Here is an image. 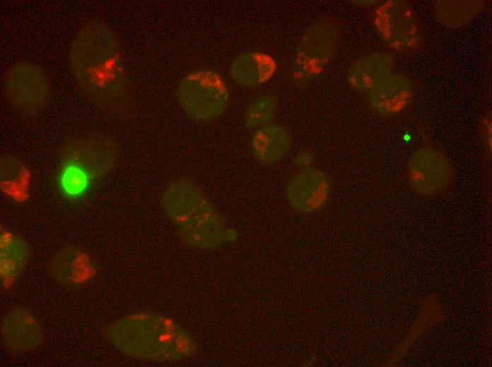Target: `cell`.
Wrapping results in <instances>:
<instances>
[{
	"label": "cell",
	"mask_w": 492,
	"mask_h": 367,
	"mask_svg": "<svg viewBox=\"0 0 492 367\" xmlns=\"http://www.w3.org/2000/svg\"><path fill=\"white\" fill-rule=\"evenodd\" d=\"M3 90L16 111L24 115H35L44 109L48 102L50 83L47 73L40 65L18 61L6 71Z\"/></svg>",
	"instance_id": "cell-8"
},
{
	"label": "cell",
	"mask_w": 492,
	"mask_h": 367,
	"mask_svg": "<svg viewBox=\"0 0 492 367\" xmlns=\"http://www.w3.org/2000/svg\"><path fill=\"white\" fill-rule=\"evenodd\" d=\"M314 160V155L310 151H301L294 158L295 163L300 167H308Z\"/></svg>",
	"instance_id": "cell-22"
},
{
	"label": "cell",
	"mask_w": 492,
	"mask_h": 367,
	"mask_svg": "<svg viewBox=\"0 0 492 367\" xmlns=\"http://www.w3.org/2000/svg\"><path fill=\"white\" fill-rule=\"evenodd\" d=\"M278 69L276 59L262 51L249 50L238 54L229 67V76L238 86L255 88L269 82Z\"/></svg>",
	"instance_id": "cell-15"
},
{
	"label": "cell",
	"mask_w": 492,
	"mask_h": 367,
	"mask_svg": "<svg viewBox=\"0 0 492 367\" xmlns=\"http://www.w3.org/2000/svg\"><path fill=\"white\" fill-rule=\"evenodd\" d=\"M1 337L4 347L13 353H25L39 347L44 339L42 323L30 309L18 307L1 319Z\"/></svg>",
	"instance_id": "cell-12"
},
{
	"label": "cell",
	"mask_w": 492,
	"mask_h": 367,
	"mask_svg": "<svg viewBox=\"0 0 492 367\" xmlns=\"http://www.w3.org/2000/svg\"><path fill=\"white\" fill-rule=\"evenodd\" d=\"M292 138L283 125L272 122L254 130L250 148L254 160L264 166L280 162L290 152Z\"/></svg>",
	"instance_id": "cell-16"
},
{
	"label": "cell",
	"mask_w": 492,
	"mask_h": 367,
	"mask_svg": "<svg viewBox=\"0 0 492 367\" xmlns=\"http://www.w3.org/2000/svg\"><path fill=\"white\" fill-rule=\"evenodd\" d=\"M100 332L117 350L142 361L172 362L195 355L197 339L171 318L152 311L127 314L102 326Z\"/></svg>",
	"instance_id": "cell-2"
},
{
	"label": "cell",
	"mask_w": 492,
	"mask_h": 367,
	"mask_svg": "<svg viewBox=\"0 0 492 367\" xmlns=\"http://www.w3.org/2000/svg\"><path fill=\"white\" fill-rule=\"evenodd\" d=\"M414 85L407 76L392 72L366 94L372 112L382 117L400 114L411 104Z\"/></svg>",
	"instance_id": "cell-13"
},
{
	"label": "cell",
	"mask_w": 492,
	"mask_h": 367,
	"mask_svg": "<svg viewBox=\"0 0 492 367\" xmlns=\"http://www.w3.org/2000/svg\"><path fill=\"white\" fill-rule=\"evenodd\" d=\"M175 96L187 116L197 122L220 117L228 109L230 100L225 79L209 68L196 69L185 74L177 85Z\"/></svg>",
	"instance_id": "cell-5"
},
{
	"label": "cell",
	"mask_w": 492,
	"mask_h": 367,
	"mask_svg": "<svg viewBox=\"0 0 492 367\" xmlns=\"http://www.w3.org/2000/svg\"><path fill=\"white\" fill-rule=\"evenodd\" d=\"M58 156L64 172L97 180L114 169L119 148L111 136L93 133L64 140L59 146Z\"/></svg>",
	"instance_id": "cell-6"
},
{
	"label": "cell",
	"mask_w": 492,
	"mask_h": 367,
	"mask_svg": "<svg viewBox=\"0 0 492 367\" xmlns=\"http://www.w3.org/2000/svg\"><path fill=\"white\" fill-rule=\"evenodd\" d=\"M485 4L483 0H438L434 5V14L443 26L459 28L472 22Z\"/></svg>",
	"instance_id": "cell-19"
},
{
	"label": "cell",
	"mask_w": 492,
	"mask_h": 367,
	"mask_svg": "<svg viewBox=\"0 0 492 367\" xmlns=\"http://www.w3.org/2000/svg\"><path fill=\"white\" fill-rule=\"evenodd\" d=\"M341 30L329 15L315 17L303 32L291 56L287 77L290 85L305 89L313 85L332 61Z\"/></svg>",
	"instance_id": "cell-4"
},
{
	"label": "cell",
	"mask_w": 492,
	"mask_h": 367,
	"mask_svg": "<svg viewBox=\"0 0 492 367\" xmlns=\"http://www.w3.org/2000/svg\"><path fill=\"white\" fill-rule=\"evenodd\" d=\"M332 192L329 174L314 167H302L289 179L286 195L290 206L299 212L311 213L322 210Z\"/></svg>",
	"instance_id": "cell-11"
},
{
	"label": "cell",
	"mask_w": 492,
	"mask_h": 367,
	"mask_svg": "<svg viewBox=\"0 0 492 367\" xmlns=\"http://www.w3.org/2000/svg\"><path fill=\"white\" fill-rule=\"evenodd\" d=\"M481 135L483 143L488 153L491 151V115L484 116L480 124Z\"/></svg>",
	"instance_id": "cell-21"
},
{
	"label": "cell",
	"mask_w": 492,
	"mask_h": 367,
	"mask_svg": "<svg viewBox=\"0 0 492 367\" xmlns=\"http://www.w3.org/2000/svg\"><path fill=\"white\" fill-rule=\"evenodd\" d=\"M372 20L380 40L392 51L409 53L421 47V30L414 11L406 1H385L375 8Z\"/></svg>",
	"instance_id": "cell-7"
},
{
	"label": "cell",
	"mask_w": 492,
	"mask_h": 367,
	"mask_svg": "<svg viewBox=\"0 0 492 367\" xmlns=\"http://www.w3.org/2000/svg\"><path fill=\"white\" fill-rule=\"evenodd\" d=\"M160 203L186 246L213 249L227 240L229 234L222 217L192 179L182 176L170 181L161 193Z\"/></svg>",
	"instance_id": "cell-3"
},
{
	"label": "cell",
	"mask_w": 492,
	"mask_h": 367,
	"mask_svg": "<svg viewBox=\"0 0 492 367\" xmlns=\"http://www.w3.org/2000/svg\"><path fill=\"white\" fill-rule=\"evenodd\" d=\"M68 61L78 88L94 106L116 117L133 116L120 45L105 22L88 20L78 30L69 47Z\"/></svg>",
	"instance_id": "cell-1"
},
{
	"label": "cell",
	"mask_w": 492,
	"mask_h": 367,
	"mask_svg": "<svg viewBox=\"0 0 492 367\" xmlns=\"http://www.w3.org/2000/svg\"><path fill=\"white\" fill-rule=\"evenodd\" d=\"M393 57L385 52H373L355 59L349 66L346 80L358 93L367 94L393 72Z\"/></svg>",
	"instance_id": "cell-17"
},
{
	"label": "cell",
	"mask_w": 492,
	"mask_h": 367,
	"mask_svg": "<svg viewBox=\"0 0 492 367\" xmlns=\"http://www.w3.org/2000/svg\"><path fill=\"white\" fill-rule=\"evenodd\" d=\"M45 270L54 282L69 291L89 288L98 279L101 265L88 248L76 243L62 246L45 262Z\"/></svg>",
	"instance_id": "cell-9"
},
{
	"label": "cell",
	"mask_w": 492,
	"mask_h": 367,
	"mask_svg": "<svg viewBox=\"0 0 492 367\" xmlns=\"http://www.w3.org/2000/svg\"><path fill=\"white\" fill-rule=\"evenodd\" d=\"M279 108L278 97L264 94L252 100L243 114V124L250 129H258L273 122Z\"/></svg>",
	"instance_id": "cell-20"
},
{
	"label": "cell",
	"mask_w": 492,
	"mask_h": 367,
	"mask_svg": "<svg viewBox=\"0 0 492 367\" xmlns=\"http://www.w3.org/2000/svg\"><path fill=\"white\" fill-rule=\"evenodd\" d=\"M353 2H356V4L363 6L364 5L373 4L375 1H354Z\"/></svg>",
	"instance_id": "cell-23"
},
{
	"label": "cell",
	"mask_w": 492,
	"mask_h": 367,
	"mask_svg": "<svg viewBox=\"0 0 492 367\" xmlns=\"http://www.w3.org/2000/svg\"><path fill=\"white\" fill-rule=\"evenodd\" d=\"M20 157L4 154L0 157V186L4 195L17 202H25L30 195L32 174Z\"/></svg>",
	"instance_id": "cell-18"
},
{
	"label": "cell",
	"mask_w": 492,
	"mask_h": 367,
	"mask_svg": "<svg viewBox=\"0 0 492 367\" xmlns=\"http://www.w3.org/2000/svg\"><path fill=\"white\" fill-rule=\"evenodd\" d=\"M453 179L450 159L440 150L422 147L407 162V179L413 191L421 195H437L445 191Z\"/></svg>",
	"instance_id": "cell-10"
},
{
	"label": "cell",
	"mask_w": 492,
	"mask_h": 367,
	"mask_svg": "<svg viewBox=\"0 0 492 367\" xmlns=\"http://www.w3.org/2000/svg\"><path fill=\"white\" fill-rule=\"evenodd\" d=\"M33 254L31 245L19 234L4 227L0 233V278L4 293L13 290Z\"/></svg>",
	"instance_id": "cell-14"
}]
</instances>
